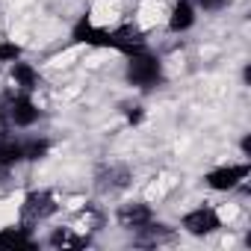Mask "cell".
Segmentation results:
<instances>
[{
  "label": "cell",
  "mask_w": 251,
  "mask_h": 251,
  "mask_svg": "<svg viewBox=\"0 0 251 251\" xmlns=\"http://www.w3.org/2000/svg\"><path fill=\"white\" fill-rule=\"evenodd\" d=\"M127 80L139 89H154L163 80V62L154 53L139 50V53L127 56Z\"/></svg>",
  "instance_id": "cell-1"
},
{
  "label": "cell",
  "mask_w": 251,
  "mask_h": 251,
  "mask_svg": "<svg viewBox=\"0 0 251 251\" xmlns=\"http://www.w3.org/2000/svg\"><path fill=\"white\" fill-rule=\"evenodd\" d=\"M0 115L15 127H30V124L39 121V106L30 100V92H12L0 103Z\"/></svg>",
  "instance_id": "cell-2"
},
{
  "label": "cell",
  "mask_w": 251,
  "mask_h": 251,
  "mask_svg": "<svg viewBox=\"0 0 251 251\" xmlns=\"http://www.w3.org/2000/svg\"><path fill=\"white\" fill-rule=\"evenodd\" d=\"M53 213H56V198H53V192H48V189H36V192H30V195L24 198L21 216H24L27 225L45 222V219L53 216Z\"/></svg>",
  "instance_id": "cell-3"
},
{
  "label": "cell",
  "mask_w": 251,
  "mask_h": 251,
  "mask_svg": "<svg viewBox=\"0 0 251 251\" xmlns=\"http://www.w3.org/2000/svg\"><path fill=\"white\" fill-rule=\"evenodd\" d=\"M251 166L248 163H239V166H222V169H213L207 172V186L216 189V192H227V189H236L245 177H248Z\"/></svg>",
  "instance_id": "cell-4"
},
{
  "label": "cell",
  "mask_w": 251,
  "mask_h": 251,
  "mask_svg": "<svg viewBox=\"0 0 251 251\" xmlns=\"http://www.w3.org/2000/svg\"><path fill=\"white\" fill-rule=\"evenodd\" d=\"M219 227H222V219L213 207H198V210L183 216V230H189L192 236H207Z\"/></svg>",
  "instance_id": "cell-5"
},
{
  "label": "cell",
  "mask_w": 251,
  "mask_h": 251,
  "mask_svg": "<svg viewBox=\"0 0 251 251\" xmlns=\"http://www.w3.org/2000/svg\"><path fill=\"white\" fill-rule=\"evenodd\" d=\"M154 219L151 207L148 204H124L118 210V225L121 227H127V230H139L142 225H148Z\"/></svg>",
  "instance_id": "cell-6"
},
{
  "label": "cell",
  "mask_w": 251,
  "mask_h": 251,
  "mask_svg": "<svg viewBox=\"0 0 251 251\" xmlns=\"http://www.w3.org/2000/svg\"><path fill=\"white\" fill-rule=\"evenodd\" d=\"M130 183V172L127 169H124V166H106V169H100L98 172V189H124V186H127Z\"/></svg>",
  "instance_id": "cell-7"
},
{
  "label": "cell",
  "mask_w": 251,
  "mask_h": 251,
  "mask_svg": "<svg viewBox=\"0 0 251 251\" xmlns=\"http://www.w3.org/2000/svg\"><path fill=\"white\" fill-rule=\"evenodd\" d=\"M172 236H175V230L166 227V225H157L154 219L136 230V242H139V245H160V242H169Z\"/></svg>",
  "instance_id": "cell-8"
},
{
  "label": "cell",
  "mask_w": 251,
  "mask_h": 251,
  "mask_svg": "<svg viewBox=\"0 0 251 251\" xmlns=\"http://www.w3.org/2000/svg\"><path fill=\"white\" fill-rule=\"evenodd\" d=\"M195 24V9H192V0H177L175 9H172V18H169V30L172 33H183Z\"/></svg>",
  "instance_id": "cell-9"
},
{
  "label": "cell",
  "mask_w": 251,
  "mask_h": 251,
  "mask_svg": "<svg viewBox=\"0 0 251 251\" xmlns=\"http://www.w3.org/2000/svg\"><path fill=\"white\" fill-rule=\"evenodd\" d=\"M12 83H15L21 92H33V89L39 86V71H36L30 62L15 59V62H12Z\"/></svg>",
  "instance_id": "cell-10"
},
{
  "label": "cell",
  "mask_w": 251,
  "mask_h": 251,
  "mask_svg": "<svg viewBox=\"0 0 251 251\" xmlns=\"http://www.w3.org/2000/svg\"><path fill=\"white\" fill-rule=\"evenodd\" d=\"M0 245L3 248H36V239L27 233V227H9V230H0Z\"/></svg>",
  "instance_id": "cell-11"
},
{
  "label": "cell",
  "mask_w": 251,
  "mask_h": 251,
  "mask_svg": "<svg viewBox=\"0 0 251 251\" xmlns=\"http://www.w3.org/2000/svg\"><path fill=\"white\" fill-rule=\"evenodd\" d=\"M89 239L86 236H77L71 227H59V230H53L50 233V245L53 248H83Z\"/></svg>",
  "instance_id": "cell-12"
},
{
  "label": "cell",
  "mask_w": 251,
  "mask_h": 251,
  "mask_svg": "<svg viewBox=\"0 0 251 251\" xmlns=\"http://www.w3.org/2000/svg\"><path fill=\"white\" fill-rule=\"evenodd\" d=\"M21 163V142H12V139H0V172Z\"/></svg>",
  "instance_id": "cell-13"
},
{
  "label": "cell",
  "mask_w": 251,
  "mask_h": 251,
  "mask_svg": "<svg viewBox=\"0 0 251 251\" xmlns=\"http://www.w3.org/2000/svg\"><path fill=\"white\" fill-rule=\"evenodd\" d=\"M48 148H50L48 139H27V142H21V160L36 163V160H42L48 154Z\"/></svg>",
  "instance_id": "cell-14"
},
{
  "label": "cell",
  "mask_w": 251,
  "mask_h": 251,
  "mask_svg": "<svg viewBox=\"0 0 251 251\" xmlns=\"http://www.w3.org/2000/svg\"><path fill=\"white\" fill-rule=\"evenodd\" d=\"M15 59H21V48L12 42H3L0 45V62H15Z\"/></svg>",
  "instance_id": "cell-15"
},
{
  "label": "cell",
  "mask_w": 251,
  "mask_h": 251,
  "mask_svg": "<svg viewBox=\"0 0 251 251\" xmlns=\"http://www.w3.org/2000/svg\"><path fill=\"white\" fill-rule=\"evenodd\" d=\"M225 3H227V0H198V6H201V9H210V12H213V9H222Z\"/></svg>",
  "instance_id": "cell-16"
},
{
  "label": "cell",
  "mask_w": 251,
  "mask_h": 251,
  "mask_svg": "<svg viewBox=\"0 0 251 251\" xmlns=\"http://www.w3.org/2000/svg\"><path fill=\"white\" fill-rule=\"evenodd\" d=\"M127 118H130V121L136 124V121L142 118V109H139V106H127Z\"/></svg>",
  "instance_id": "cell-17"
},
{
  "label": "cell",
  "mask_w": 251,
  "mask_h": 251,
  "mask_svg": "<svg viewBox=\"0 0 251 251\" xmlns=\"http://www.w3.org/2000/svg\"><path fill=\"white\" fill-rule=\"evenodd\" d=\"M242 154H245V157H251V136H245V139H242Z\"/></svg>",
  "instance_id": "cell-18"
}]
</instances>
